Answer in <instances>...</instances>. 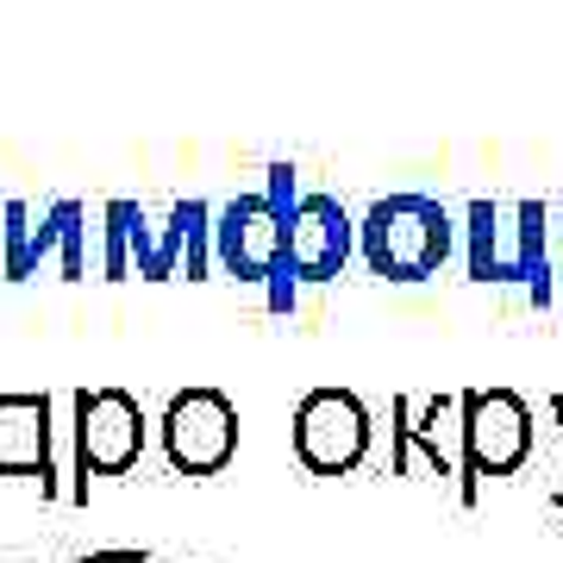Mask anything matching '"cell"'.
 I'll list each match as a JSON object with an SVG mask.
<instances>
[{
  "mask_svg": "<svg viewBox=\"0 0 563 563\" xmlns=\"http://www.w3.org/2000/svg\"><path fill=\"white\" fill-rule=\"evenodd\" d=\"M0 220H7V251H0V269H7V282H25L38 276L44 257H57L63 282H81L88 276V251H81V239H88V213H81V201H51L44 207V220L32 225V207L25 201H7L0 207Z\"/></svg>",
  "mask_w": 563,
  "mask_h": 563,
  "instance_id": "obj_9",
  "label": "cell"
},
{
  "mask_svg": "<svg viewBox=\"0 0 563 563\" xmlns=\"http://www.w3.org/2000/svg\"><path fill=\"white\" fill-rule=\"evenodd\" d=\"M81 563H151V551H144V544L139 551H88Z\"/></svg>",
  "mask_w": 563,
  "mask_h": 563,
  "instance_id": "obj_13",
  "label": "cell"
},
{
  "mask_svg": "<svg viewBox=\"0 0 563 563\" xmlns=\"http://www.w3.org/2000/svg\"><path fill=\"white\" fill-rule=\"evenodd\" d=\"M463 401L432 395V401H395V451H388V476H413V463L426 457L432 476H457L463 488V457L451 451V432H463Z\"/></svg>",
  "mask_w": 563,
  "mask_h": 563,
  "instance_id": "obj_11",
  "label": "cell"
},
{
  "mask_svg": "<svg viewBox=\"0 0 563 563\" xmlns=\"http://www.w3.org/2000/svg\"><path fill=\"white\" fill-rule=\"evenodd\" d=\"M369 407L351 395V388H313L301 407H295V457L313 470V476H351L363 457H369Z\"/></svg>",
  "mask_w": 563,
  "mask_h": 563,
  "instance_id": "obj_8",
  "label": "cell"
},
{
  "mask_svg": "<svg viewBox=\"0 0 563 563\" xmlns=\"http://www.w3.org/2000/svg\"><path fill=\"white\" fill-rule=\"evenodd\" d=\"M0 476H32L44 495H57L51 401L44 395H0Z\"/></svg>",
  "mask_w": 563,
  "mask_h": 563,
  "instance_id": "obj_12",
  "label": "cell"
},
{
  "mask_svg": "<svg viewBox=\"0 0 563 563\" xmlns=\"http://www.w3.org/2000/svg\"><path fill=\"white\" fill-rule=\"evenodd\" d=\"M470 276L539 282V301H544V213L539 207L470 201Z\"/></svg>",
  "mask_w": 563,
  "mask_h": 563,
  "instance_id": "obj_7",
  "label": "cell"
},
{
  "mask_svg": "<svg viewBox=\"0 0 563 563\" xmlns=\"http://www.w3.org/2000/svg\"><path fill=\"white\" fill-rule=\"evenodd\" d=\"M532 457V413L507 388H470L463 395V488L457 501H476V476H514Z\"/></svg>",
  "mask_w": 563,
  "mask_h": 563,
  "instance_id": "obj_4",
  "label": "cell"
},
{
  "mask_svg": "<svg viewBox=\"0 0 563 563\" xmlns=\"http://www.w3.org/2000/svg\"><path fill=\"white\" fill-rule=\"evenodd\" d=\"M144 457V407L125 388H76V501L88 476H125Z\"/></svg>",
  "mask_w": 563,
  "mask_h": 563,
  "instance_id": "obj_5",
  "label": "cell"
},
{
  "mask_svg": "<svg viewBox=\"0 0 563 563\" xmlns=\"http://www.w3.org/2000/svg\"><path fill=\"white\" fill-rule=\"evenodd\" d=\"M163 451L176 476H220L239 457V407L220 388H181L163 407Z\"/></svg>",
  "mask_w": 563,
  "mask_h": 563,
  "instance_id": "obj_6",
  "label": "cell"
},
{
  "mask_svg": "<svg viewBox=\"0 0 563 563\" xmlns=\"http://www.w3.org/2000/svg\"><path fill=\"white\" fill-rule=\"evenodd\" d=\"M295 169L288 163H269V181L257 195H232V201L213 213V257H220L225 276L239 282H269L288 269V220H295Z\"/></svg>",
  "mask_w": 563,
  "mask_h": 563,
  "instance_id": "obj_2",
  "label": "cell"
},
{
  "mask_svg": "<svg viewBox=\"0 0 563 563\" xmlns=\"http://www.w3.org/2000/svg\"><path fill=\"white\" fill-rule=\"evenodd\" d=\"M107 220V257H101V276L107 282H125L139 269L144 282H201L207 263H213V207L207 201H169L163 220L151 213L144 201H107L101 207Z\"/></svg>",
  "mask_w": 563,
  "mask_h": 563,
  "instance_id": "obj_1",
  "label": "cell"
},
{
  "mask_svg": "<svg viewBox=\"0 0 563 563\" xmlns=\"http://www.w3.org/2000/svg\"><path fill=\"white\" fill-rule=\"evenodd\" d=\"M357 251V220L339 207V195H301L288 220V276L295 282H332Z\"/></svg>",
  "mask_w": 563,
  "mask_h": 563,
  "instance_id": "obj_10",
  "label": "cell"
},
{
  "mask_svg": "<svg viewBox=\"0 0 563 563\" xmlns=\"http://www.w3.org/2000/svg\"><path fill=\"white\" fill-rule=\"evenodd\" d=\"M357 251L388 282H426L451 257V213L426 195H383L357 220Z\"/></svg>",
  "mask_w": 563,
  "mask_h": 563,
  "instance_id": "obj_3",
  "label": "cell"
}]
</instances>
